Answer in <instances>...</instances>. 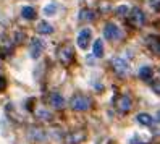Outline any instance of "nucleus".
I'll return each instance as SVG.
<instances>
[{
  "instance_id": "nucleus-16",
  "label": "nucleus",
  "mask_w": 160,
  "mask_h": 144,
  "mask_svg": "<svg viewBox=\"0 0 160 144\" xmlns=\"http://www.w3.org/2000/svg\"><path fill=\"white\" fill-rule=\"evenodd\" d=\"M94 12L92 10H81L79 12V20L81 21H92L94 20Z\"/></svg>"
},
{
  "instance_id": "nucleus-19",
  "label": "nucleus",
  "mask_w": 160,
  "mask_h": 144,
  "mask_svg": "<svg viewBox=\"0 0 160 144\" xmlns=\"http://www.w3.org/2000/svg\"><path fill=\"white\" fill-rule=\"evenodd\" d=\"M39 117H42V120H49V118H50V112H47V110H39Z\"/></svg>"
},
{
  "instance_id": "nucleus-12",
  "label": "nucleus",
  "mask_w": 160,
  "mask_h": 144,
  "mask_svg": "<svg viewBox=\"0 0 160 144\" xmlns=\"http://www.w3.org/2000/svg\"><path fill=\"white\" fill-rule=\"evenodd\" d=\"M37 33H39V34H52L53 33V28H52L50 23L41 21L39 24H37Z\"/></svg>"
},
{
  "instance_id": "nucleus-4",
  "label": "nucleus",
  "mask_w": 160,
  "mask_h": 144,
  "mask_svg": "<svg viewBox=\"0 0 160 144\" xmlns=\"http://www.w3.org/2000/svg\"><path fill=\"white\" fill-rule=\"evenodd\" d=\"M103 36L108 41H117L120 37V28L113 23H107L105 28H103Z\"/></svg>"
},
{
  "instance_id": "nucleus-7",
  "label": "nucleus",
  "mask_w": 160,
  "mask_h": 144,
  "mask_svg": "<svg viewBox=\"0 0 160 144\" xmlns=\"http://www.w3.org/2000/svg\"><path fill=\"white\" fill-rule=\"evenodd\" d=\"M112 65H113V68L118 75H125L129 71V65L125 59H120V57H117V59L112 60Z\"/></svg>"
},
{
  "instance_id": "nucleus-20",
  "label": "nucleus",
  "mask_w": 160,
  "mask_h": 144,
  "mask_svg": "<svg viewBox=\"0 0 160 144\" xmlns=\"http://www.w3.org/2000/svg\"><path fill=\"white\" fill-rule=\"evenodd\" d=\"M3 88H5V80H3V78H0V91H2Z\"/></svg>"
},
{
  "instance_id": "nucleus-18",
  "label": "nucleus",
  "mask_w": 160,
  "mask_h": 144,
  "mask_svg": "<svg viewBox=\"0 0 160 144\" xmlns=\"http://www.w3.org/2000/svg\"><path fill=\"white\" fill-rule=\"evenodd\" d=\"M150 45L154 47V52H155V54H158V52H160V47H158V41L155 39V37H152V39H149V47H150Z\"/></svg>"
},
{
  "instance_id": "nucleus-15",
  "label": "nucleus",
  "mask_w": 160,
  "mask_h": 144,
  "mask_svg": "<svg viewBox=\"0 0 160 144\" xmlns=\"http://www.w3.org/2000/svg\"><path fill=\"white\" fill-rule=\"evenodd\" d=\"M21 15H23V18H26V20H34L36 18V10L32 7H23L21 8Z\"/></svg>"
},
{
  "instance_id": "nucleus-14",
  "label": "nucleus",
  "mask_w": 160,
  "mask_h": 144,
  "mask_svg": "<svg viewBox=\"0 0 160 144\" xmlns=\"http://www.w3.org/2000/svg\"><path fill=\"white\" fill-rule=\"evenodd\" d=\"M136 120H138V123L144 125V126H150V125H152V117H150L149 113H139L136 117Z\"/></svg>"
},
{
  "instance_id": "nucleus-22",
  "label": "nucleus",
  "mask_w": 160,
  "mask_h": 144,
  "mask_svg": "<svg viewBox=\"0 0 160 144\" xmlns=\"http://www.w3.org/2000/svg\"><path fill=\"white\" fill-rule=\"evenodd\" d=\"M0 66H2V62H0Z\"/></svg>"
},
{
  "instance_id": "nucleus-11",
  "label": "nucleus",
  "mask_w": 160,
  "mask_h": 144,
  "mask_svg": "<svg viewBox=\"0 0 160 144\" xmlns=\"http://www.w3.org/2000/svg\"><path fill=\"white\" fill-rule=\"evenodd\" d=\"M50 104L53 105L55 109H62L63 105H65V99L62 97L58 92H53V94L50 95Z\"/></svg>"
},
{
  "instance_id": "nucleus-10",
  "label": "nucleus",
  "mask_w": 160,
  "mask_h": 144,
  "mask_svg": "<svg viewBox=\"0 0 160 144\" xmlns=\"http://www.w3.org/2000/svg\"><path fill=\"white\" fill-rule=\"evenodd\" d=\"M92 54L96 59H102L103 57V42L100 39L94 41V45H92Z\"/></svg>"
},
{
  "instance_id": "nucleus-13",
  "label": "nucleus",
  "mask_w": 160,
  "mask_h": 144,
  "mask_svg": "<svg viewBox=\"0 0 160 144\" xmlns=\"http://www.w3.org/2000/svg\"><path fill=\"white\" fill-rule=\"evenodd\" d=\"M138 75H139L141 80L149 81L150 78H152V68H150V66H141L139 71H138Z\"/></svg>"
},
{
  "instance_id": "nucleus-5",
  "label": "nucleus",
  "mask_w": 160,
  "mask_h": 144,
  "mask_svg": "<svg viewBox=\"0 0 160 144\" xmlns=\"http://www.w3.org/2000/svg\"><path fill=\"white\" fill-rule=\"evenodd\" d=\"M129 20H131V24H133V26L139 28V26H142V24H144L146 18H144V13H142V10L136 7V8H133V10H131Z\"/></svg>"
},
{
  "instance_id": "nucleus-6",
  "label": "nucleus",
  "mask_w": 160,
  "mask_h": 144,
  "mask_svg": "<svg viewBox=\"0 0 160 144\" xmlns=\"http://www.w3.org/2000/svg\"><path fill=\"white\" fill-rule=\"evenodd\" d=\"M42 50H44L42 41H41V39H32V41H31V47H29V54H31V57H32L34 60L39 59L41 54H42Z\"/></svg>"
},
{
  "instance_id": "nucleus-1",
  "label": "nucleus",
  "mask_w": 160,
  "mask_h": 144,
  "mask_svg": "<svg viewBox=\"0 0 160 144\" xmlns=\"http://www.w3.org/2000/svg\"><path fill=\"white\" fill-rule=\"evenodd\" d=\"M71 109L73 110H78V112H84V110H88L91 107V99L88 97V95H84V94H74L71 100Z\"/></svg>"
},
{
  "instance_id": "nucleus-2",
  "label": "nucleus",
  "mask_w": 160,
  "mask_h": 144,
  "mask_svg": "<svg viewBox=\"0 0 160 144\" xmlns=\"http://www.w3.org/2000/svg\"><path fill=\"white\" fill-rule=\"evenodd\" d=\"M57 55H58V59H60V62H62V63H65V65L71 63L73 57H74V50H73L71 44H68V42H67V44L60 45V47H58Z\"/></svg>"
},
{
  "instance_id": "nucleus-9",
  "label": "nucleus",
  "mask_w": 160,
  "mask_h": 144,
  "mask_svg": "<svg viewBox=\"0 0 160 144\" xmlns=\"http://www.w3.org/2000/svg\"><path fill=\"white\" fill-rule=\"evenodd\" d=\"M118 109L121 112H128L131 109V99H129V95H120V99H118Z\"/></svg>"
},
{
  "instance_id": "nucleus-17",
  "label": "nucleus",
  "mask_w": 160,
  "mask_h": 144,
  "mask_svg": "<svg viewBox=\"0 0 160 144\" xmlns=\"http://www.w3.org/2000/svg\"><path fill=\"white\" fill-rule=\"evenodd\" d=\"M128 12H129V8H128L126 5H120L117 10H115V13H117L118 16H125V15H128Z\"/></svg>"
},
{
  "instance_id": "nucleus-3",
  "label": "nucleus",
  "mask_w": 160,
  "mask_h": 144,
  "mask_svg": "<svg viewBox=\"0 0 160 144\" xmlns=\"http://www.w3.org/2000/svg\"><path fill=\"white\" fill-rule=\"evenodd\" d=\"M91 39H92V31L89 29V28H84V29L78 34V47L79 49H82V50H86L88 47H89V44H91Z\"/></svg>"
},
{
  "instance_id": "nucleus-21",
  "label": "nucleus",
  "mask_w": 160,
  "mask_h": 144,
  "mask_svg": "<svg viewBox=\"0 0 160 144\" xmlns=\"http://www.w3.org/2000/svg\"><path fill=\"white\" fill-rule=\"evenodd\" d=\"M154 89H155V92L158 94V81H155V84H154Z\"/></svg>"
},
{
  "instance_id": "nucleus-8",
  "label": "nucleus",
  "mask_w": 160,
  "mask_h": 144,
  "mask_svg": "<svg viewBox=\"0 0 160 144\" xmlns=\"http://www.w3.org/2000/svg\"><path fill=\"white\" fill-rule=\"evenodd\" d=\"M58 8H60V5H58V2H49L45 7H44V15L45 16H55L57 15V12H58Z\"/></svg>"
}]
</instances>
